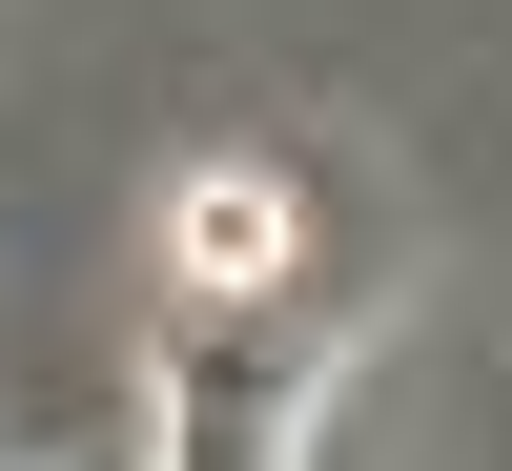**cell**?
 Wrapping results in <instances>:
<instances>
[{
	"label": "cell",
	"mask_w": 512,
	"mask_h": 471,
	"mask_svg": "<svg viewBox=\"0 0 512 471\" xmlns=\"http://www.w3.org/2000/svg\"><path fill=\"white\" fill-rule=\"evenodd\" d=\"M267 267H287V185L267 164L185 185V308H267Z\"/></svg>",
	"instance_id": "7a4b0ae2"
},
{
	"label": "cell",
	"mask_w": 512,
	"mask_h": 471,
	"mask_svg": "<svg viewBox=\"0 0 512 471\" xmlns=\"http://www.w3.org/2000/svg\"><path fill=\"white\" fill-rule=\"evenodd\" d=\"M328 390H349V328H287V308H185V328H164L144 471H308Z\"/></svg>",
	"instance_id": "6da1fadb"
}]
</instances>
